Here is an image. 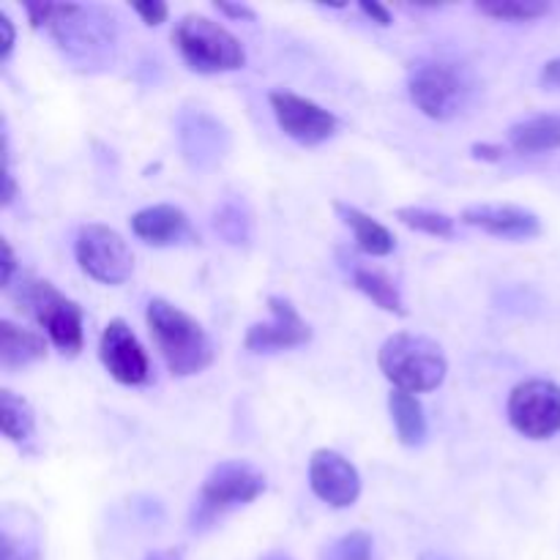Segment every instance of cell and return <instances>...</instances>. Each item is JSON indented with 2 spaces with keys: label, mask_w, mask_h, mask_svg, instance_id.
Segmentation results:
<instances>
[{
  "label": "cell",
  "mask_w": 560,
  "mask_h": 560,
  "mask_svg": "<svg viewBox=\"0 0 560 560\" xmlns=\"http://www.w3.org/2000/svg\"><path fill=\"white\" fill-rule=\"evenodd\" d=\"M31 25L44 27L66 58L82 66H96L113 58L115 22L102 9L80 3H25Z\"/></svg>",
  "instance_id": "obj_1"
},
{
  "label": "cell",
  "mask_w": 560,
  "mask_h": 560,
  "mask_svg": "<svg viewBox=\"0 0 560 560\" xmlns=\"http://www.w3.org/2000/svg\"><path fill=\"white\" fill-rule=\"evenodd\" d=\"M509 142L517 153L536 156V153L558 151L560 148V115H534L509 129Z\"/></svg>",
  "instance_id": "obj_19"
},
{
  "label": "cell",
  "mask_w": 560,
  "mask_h": 560,
  "mask_svg": "<svg viewBox=\"0 0 560 560\" xmlns=\"http://www.w3.org/2000/svg\"><path fill=\"white\" fill-rule=\"evenodd\" d=\"M397 219L405 228L419 230V233L432 235V238H454V230H457L452 217H446V213L441 211H430V208H397Z\"/></svg>",
  "instance_id": "obj_23"
},
{
  "label": "cell",
  "mask_w": 560,
  "mask_h": 560,
  "mask_svg": "<svg viewBox=\"0 0 560 560\" xmlns=\"http://www.w3.org/2000/svg\"><path fill=\"white\" fill-rule=\"evenodd\" d=\"M98 359H102L109 377L118 381L120 386H142L151 377V361H148L140 339L135 337L129 323L120 320V317L109 320L102 331Z\"/></svg>",
  "instance_id": "obj_11"
},
{
  "label": "cell",
  "mask_w": 560,
  "mask_h": 560,
  "mask_svg": "<svg viewBox=\"0 0 560 560\" xmlns=\"http://www.w3.org/2000/svg\"><path fill=\"white\" fill-rule=\"evenodd\" d=\"M145 560H184V558H180V550H156Z\"/></svg>",
  "instance_id": "obj_35"
},
{
  "label": "cell",
  "mask_w": 560,
  "mask_h": 560,
  "mask_svg": "<svg viewBox=\"0 0 560 560\" xmlns=\"http://www.w3.org/2000/svg\"><path fill=\"white\" fill-rule=\"evenodd\" d=\"M353 288L361 290V293H364L370 301H375L381 310L392 312V315H399V317L408 315L397 284H394L383 271H375V268H366V266H355L353 268Z\"/></svg>",
  "instance_id": "obj_21"
},
{
  "label": "cell",
  "mask_w": 560,
  "mask_h": 560,
  "mask_svg": "<svg viewBox=\"0 0 560 560\" xmlns=\"http://www.w3.org/2000/svg\"><path fill=\"white\" fill-rule=\"evenodd\" d=\"M463 222L470 224V228L485 230L487 235L506 241H528L541 235V219L534 211L520 206H501V202L465 208Z\"/></svg>",
  "instance_id": "obj_14"
},
{
  "label": "cell",
  "mask_w": 560,
  "mask_h": 560,
  "mask_svg": "<svg viewBox=\"0 0 560 560\" xmlns=\"http://www.w3.org/2000/svg\"><path fill=\"white\" fill-rule=\"evenodd\" d=\"M148 328L170 375L189 377L213 364V342L206 328L164 299H153L145 312Z\"/></svg>",
  "instance_id": "obj_2"
},
{
  "label": "cell",
  "mask_w": 560,
  "mask_h": 560,
  "mask_svg": "<svg viewBox=\"0 0 560 560\" xmlns=\"http://www.w3.org/2000/svg\"><path fill=\"white\" fill-rule=\"evenodd\" d=\"M260 560H293V558H290L288 552H282V550H271L268 556H262Z\"/></svg>",
  "instance_id": "obj_36"
},
{
  "label": "cell",
  "mask_w": 560,
  "mask_h": 560,
  "mask_svg": "<svg viewBox=\"0 0 560 560\" xmlns=\"http://www.w3.org/2000/svg\"><path fill=\"white\" fill-rule=\"evenodd\" d=\"M361 11H364V14L370 16L372 22H377L381 27H388L394 22L392 11H388L383 3H375V0H361Z\"/></svg>",
  "instance_id": "obj_33"
},
{
  "label": "cell",
  "mask_w": 560,
  "mask_h": 560,
  "mask_svg": "<svg viewBox=\"0 0 560 560\" xmlns=\"http://www.w3.org/2000/svg\"><path fill=\"white\" fill-rule=\"evenodd\" d=\"M388 410H392L394 430L402 446H421L427 441V416L413 394L394 388L388 394Z\"/></svg>",
  "instance_id": "obj_20"
},
{
  "label": "cell",
  "mask_w": 560,
  "mask_h": 560,
  "mask_svg": "<svg viewBox=\"0 0 560 560\" xmlns=\"http://www.w3.org/2000/svg\"><path fill=\"white\" fill-rule=\"evenodd\" d=\"M419 560H448V558L441 556V552H424Z\"/></svg>",
  "instance_id": "obj_37"
},
{
  "label": "cell",
  "mask_w": 560,
  "mask_h": 560,
  "mask_svg": "<svg viewBox=\"0 0 560 560\" xmlns=\"http://www.w3.org/2000/svg\"><path fill=\"white\" fill-rule=\"evenodd\" d=\"M266 492V476L252 468L249 463L230 459L217 465L202 481L200 495L191 509V528L206 530L233 509L257 501Z\"/></svg>",
  "instance_id": "obj_5"
},
{
  "label": "cell",
  "mask_w": 560,
  "mask_h": 560,
  "mask_svg": "<svg viewBox=\"0 0 560 560\" xmlns=\"http://www.w3.org/2000/svg\"><path fill=\"white\" fill-rule=\"evenodd\" d=\"M22 310L47 331L55 348L63 355H77L85 342L82 331V310L77 301L66 299L52 282L36 277L22 279V288L16 293Z\"/></svg>",
  "instance_id": "obj_6"
},
{
  "label": "cell",
  "mask_w": 560,
  "mask_h": 560,
  "mask_svg": "<svg viewBox=\"0 0 560 560\" xmlns=\"http://www.w3.org/2000/svg\"><path fill=\"white\" fill-rule=\"evenodd\" d=\"M268 310H271V320L255 323L246 331L244 348L249 353H279V350L301 348L312 339V328L293 301L282 299V295H268Z\"/></svg>",
  "instance_id": "obj_12"
},
{
  "label": "cell",
  "mask_w": 560,
  "mask_h": 560,
  "mask_svg": "<svg viewBox=\"0 0 560 560\" xmlns=\"http://www.w3.org/2000/svg\"><path fill=\"white\" fill-rule=\"evenodd\" d=\"M213 224H217V230L222 233V238L228 241V244L233 246L249 244L252 219H249V211H246L241 202H233V200L224 202V206L217 211V217H213Z\"/></svg>",
  "instance_id": "obj_25"
},
{
  "label": "cell",
  "mask_w": 560,
  "mask_h": 560,
  "mask_svg": "<svg viewBox=\"0 0 560 560\" xmlns=\"http://www.w3.org/2000/svg\"><path fill=\"white\" fill-rule=\"evenodd\" d=\"M0 427H3V435L11 443H25L31 441L33 432H36V416L33 408L22 397H16L14 392L3 388L0 392Z\"/></svg>",
  "instance_id": "obj_22"
},
{
  "label": "cell",
  "mask_w": 560,
  "mask_h": 560,
  "mask_svg": "<svg viewBox=\"0 0 560 560\" xmlns=\"http://www.w3.org/2000/svg\"><path fill=\"white\" fill-rule=\"evenodd\" d=\"M476 9L481 14L492 16V20L503 22H528L539 20L550 11V5L541 3V0H487V3H479Z\"/></svg>",
  "instance_id": "obj_24"
},
{
  "label": "cell",
  "mask_w": 560,
  "mask_h": 560,
  "mask_svg": "<svg viewBox=\"0 0 560 560\" xmlns=\"http://www.w3.org/2000/svg\"><path fill=\"white\" fill-rule=\"evenodd\" d=\"M310 487L323 503L348 509L361 495V476L350 459L334 448H317L310 459Z\"/></svg>",
  "instance_id": "obj_13"
},
{
  "label": "cell",
  "mask_w": 560,
  "mask_h": 560,
  "mask_svg": "<svg viewBox=\"0 0 560 560\" xmlns=\"http://www.w3.org/2000/svg\"><path fill=\"white\" fill-rule=\"evenodd\" d=\"M213 5H217L219 14L230 16V20H244V22H255L257 20L255 9H249V5H244V3H228V0H217Z\"/></svg>",
  "instance_id": "obj_30"
},
{
  "label": "cell",
  "mask_w": 560,
  "mask_h": 560,
  "mask_svg": "<svg viewBox=\"0 0 560 560\" xmlns=\"http://www.w3.org/2000/svg\"><path fill=\"white\" fill-rule=\"evenodd\" d=\"M271 109L277 115V124L290 140L301 142L306 148H315L320 142L331 140L337 135V115L323 109L312 98L299 96L290 91H273L271 93Z\"/></svg>",
  "instance_id": "obj_10"
},
{
  "label": "cell",
  "mask_w": 560,
  "mask_h": 560,
  "mask_svg": "<svg viewBox=\"0 0 560 560\" xmlns=\"http://www.w3.org/2000/svg\"><path fill=\"white\" fill-rule=\"evenodd\" d=\"M468 77L454 63H419L410 71L408 93L416 107L432 120H452L468 102Z\"/></svg>",
  "instance_id": "obj_7"
},
{
  "label": "cell",
  "mask_w": 560,
  "mask_h": 560,
  "mask_svg": "<svg viewBox=\"0 0 560 560\" xmlns=\"http://www.w3.org/2000/svg\"><path fill=\"white\" fill-rule=\"evenodd\" d=\"M470 153H474L476 159H481V162H501V159L506 156V148L495 145V142H474V145H470Z\"/></svg>",
  "instance_id": "obj_32"
},
{
  "label": "cell",
  "mask_w": 560,
  "mask_h": 560,
  "mask_svg": "<svg viewBox=\"0 0 560 560\" xmlns=\"http://www.w3.org/2000/svg\"><path fill=\"white\" fill-rule=\"evenodd\" d=\"M131 233L151 246H173L189 235V219L175 206H148L131 217Z\"/></svg>",
  "instance_id": "obj_16"
},
{
  "label": "cell",
  "mask_w": 560,
  "mask_h": 560,
  "mask_svg": "<svg viewBox=\"0 0 560 560\" xmlns=\"http://www.w3.org/2000/svg\"><path fill=\"white\" fill-rule=\"evenodd\" d=\"M334 560H372V536L364 530L342 536L334 545Z\"/></svg>",
  "instance_id": "obj_26"
},
{
  "label": "cell",
  "mask_w": 560,
  "mask_h": 560,
  "mask_svg": "<svg viewBox=\"0 0 560 560\" xmlns=\"http://www.w3.org/2000/svg\"><path fill=\"white\" fill-rule=\"evenodd\" d=\"M74 255L88 277L109 284V288L124 284L135 273V255L126 246V241L120 238V233H115L107 224H85V228H80Z\"/></svg>",
  "instance_id": "obj_8"
},
{
  "label": "cell",
  "mask_w": 560,
  "mask_h": 560,
  "mask_svg": "<svg viewBox=\"0 0 560 560\" xmlns=\"http://www.w3.org/2000/svg\"><path fill=\"white\" fill-rule=\"evenodd\" d=\"M381 372L394 383L397 392L427 394L446 381L448 361L443 348L421 334H394L377 353Z\"/></svg>",
  "instance_id": "obj_3"
},
{
  "label": "cell",
  "mask_w": 560,
  "mask_h": 560,
  "mask_svg": "<svg viewBox=\"0 0 560 560\" xmlns=\"http://www.w3.org/2000/svg\"><path fill=\"white\" fill-rule=\"evenodd\" d=\"M173 42L180 58L191 71L200 74H219V71L244 69L246 52L244 44L233 36L224 25L200 14H186L175 25Z\"/></svg>",
  "instance_id": "obj_4"
},
{
  "label": "cell",
  "mask_w": 560,
  "mask_h": 560,
  "mask_svg": "<svg viewBox=\"0 0 560 560\" xmlns=\"http://www.w3.org/2000/svg\"><path fill=\"white\" fill-rule=\"evenodd\" d=\"M509 421L520 435L547 441L560 432V386L552 381H525L509 397Z\"/></svg>",
  "instance_id": "obj_9"
},
{
  "label": "cell",
  "mask_w": 560,
  "mask_h": 560,
  "mask_svg": "<svg viewBox=\"0 0 560 560\" xmlns=\"http://www.w3.org/2000/svg\"><path fill=\"white\" fill-rule=\"evenodd\" d=\"M14 38H16L14 22L9 20V14L0 11V60H5L11 55V49H14Z\"/></svg>",
  "instance_id": "obj_31"
},
{
  "label": "cell",
  "mask_w": 560,
  "mask_h": 560,
  "mask_svg": "<svg viewBox=\"0 0 560 560\" xmlns=\"http://www.w3.org/2000/svg\"><path fill=\"white\" fill-rule=\"evenodd\" d=\"M38 552L31 541L14 539L9 530H3V539H0V560H36Z\"/></svg>",
  "instance_id": "obj_27"
},
{
  "label": "cell",
  "mask_w": 560,
  "mask_h": 560,
  "mask_svg": "<svg viewBox=\"0 0 560 560\" xmlns=\"http://www.w3.org/2000/svg\"><path fill=\"white\" fill-rule=\"evenodd\" d=\"M16 273V255L9 241H0V288H11Z\"/></svg>",
  "instance_id": "obj_29"
},
{
  "label": "cell",
  "mask_w": 560,
  "mask_h": 560,
  "mask_svg": "<svg viewBox=\"0 0 560 560\" xmlns=\"http://www.w3.org/2000/svg\"><path fill=\"white\" fill-rule=\"evenodd\" d=\"M131 9L140 14V20L145 22L148 27L162 25L170 16V5L164 3V0H137V3H131Z\"/></svg>",
  "instance_id": "obj_28"
},
{
  "label": "cell",
  "mask_w": 560,
  "mask_h": 560,
  "mask_svg": "<svg viewBox=\"0 0 560 560\" xmlns=\"http://www.w3.org/2000/svg\"><path fill=\"white\" fill-rule=\"evenodd\" d=\"M47 355V342L36 331L16 326L11 320H0V364L3 370H25Z\"/></svg>",
  "instance_id": "obj_17"
},
{
  "label": "cell",
  "mask_w": 560,
  "mask_h": 560,
  "mask_svg": "<svg viewBox=\"0 0 560 560\" xmlns=\"http://www.w3.org/2000/svg\"><path fill=\"white\" fill-rule=\"evenodd\" d=\"M178 137L180 148H184V156L195 167H211L228 151V131L222 129V124L217 118H211L208 113H200V109L180 115Z\"/></svg>",
  "instance_id": "obj_15"
},
{
  "label": "cell",
  "mask_w": 560,
  "mask_h": 560,
  "mask_svg": "<svg viewBox=\"0 0 560 560\" xmlns=\"http://www.w3.org/2000/svg\"><path fill=\"white\" fill-rule=\"evenodd\" d=\"M541 80H545L547 85H558L560 88V58L547 60L545 69H541Z\"/></svg>",
  "instance_id": "obj_34"
},
{
  "label": "cell",
  "mask_w": 560,
  "mask_h": 560,
  "mask_svg": "<svg viewBox=\"0 0 560 560\" xmlns=\"http://www.w3.org/2000/svg\"><path fill=\"white\" fill-rule=\"evenodd\" d=\"M334 211H337L339 219L353 230L355 246H359L361 252H366V255L372 257L392 255L397 241H394L392 230L383 228L377 219H372L370 213H364L361 208L348 206V202H334Z\"/></svg>",
  "instance_id": "obj_18"
}]
</instances>
